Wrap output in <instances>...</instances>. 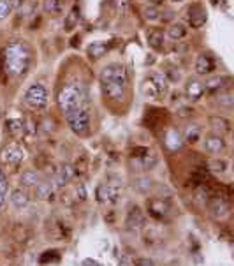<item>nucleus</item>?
Wrapping results in <instances>:
<instances>
[{"label":"nucleus","instance_id":"1","mask_svg":"<svg viewBox=\"0 0 234 266\" xmlns=\"http://www.w3.org/2000/svg\"><path fill=\"white\" fill-rule=\"evenodd\" d=\"M32 60L30 48L25 43H11L5 46L4 55H2V64H4V71L9 76L16 78L21 76L28 71Z\"/></svg>","mask_w":234,"mask_h":266},{"label":"nucleus","instance_id":"2","mask_svg":"<svg viewBox=\"0 0 234 266\" xmlns=\"http://www.w3.org/2000/svg\"><path fill=\"white\" fill-rule=\"evenodd\" d=\"M88 99V93L81 83H69V85H64L58 90L57 95V104L60 108V111L64 115L74 111V109H79L84 106Z\"/></svg>","mask_w":234,"mask_h":266},{"label":"nucleus","instance_id":"3","mask_svg":"<svg viewBox=\"0 0 234 266\" xmlns=\"http://www.w3.org/2000/svg\"><path fill=\"white\" fill-rule=\"evenodd\" d=\"M141 93L146 99H160L167 93V78L164 74L154 73L146 76L141 83Z\"/></svg>","mask_w":234,"mask_h":266},{"label":"nucleus","instance_id":"4","mask_svg":"<svg viewBox=\"0 0 234 266\" xmlns=\"http://www.w3.org/2000/svg\"><path fill=\"white\" fill-rule=\"evenodd\" d=\"M66 120H67V125H69V129L74 132V134H78V136L88 134V131H90V115H88V111H86L84 108L74 109V111L67 113Z\"/></svg>","mask_w":234,"mask_h":266},{"label":"nucleus","instance_id":"5","mask_svg":"<svg viewBox=\"0 0 234 266\" xmlns=\"http://www.w3.org/2000/svg\"><path fill=\"white\" fill-rule=\"evenodd\" d=\"M100 85L106 83H122V85H129V74H127L125 67L120 64H109L106 66L99 74Z\"/></svg>","mask_w":234,"mask_h":266},{"label":"nucleus","instance_id":"6","mask_svg":"<svg viewBox=\"0 0 234 266\" xmlns=\"http://www.w3.org/2000/svg\"><path fill=\"white\" fill-rule=\"evenodd\" d=\"M25 102L34 109H42L48 106V89L42 83H34L25 92Z\"/></svg>","mask_w":234,"mask_h":266},{"label":"nucleus","instance_id":"7","mask_svg":"<svg viewBox=\"0 0 234 266\" xmlns=\"http://www.w3.org/2000/svg\"><path fill=\"white\" fill-rule=\"evenodd\" d=\"M95 197L99 203H116L120 197V187L111 185V183H102V185L97 187L95 190Z\"/></svg>","mask_w":234,"mask_h":266},{"label":"nucleus","instance_id":"8","mask_svg":"<svg viewBox=\"0 0 234 266\" xmlns=\"http://www.w3.org/2000/svg\"><path fill=\"white\" fill-rule=\"evenodd\" d=\"M194 69H196V73L199 74V76H206V74L215 73V69H217L215 58L211 57V55H208V53H201L199 57H197Z\"/></svg>","mask_w":234,"mask_h":266},{"label":"nucleus","instance_id":"9","mask_svg":"<svg viewBox=\"0 0 234 266\" xmlns=\"http://www.w3.org/2000/svg\"><path fill=\"white\" fill-rule=\"evenodd\" d=\"M208 21V12L203 5L196 4L188 9V23L192 28H203Z\"/></svg>","mask_w":234,"mask_h":266},{"label":"nucleus","instance_id":"10","mask_svg":"<svg viewBox=\"0 0 234 266\" xmlns=\"http://www.w3.org/2000/svg\"><path fill=\"white\" fill-rule=\"evenodd\" d=\"M164 143H165V147H167L171 152L181 150V148H183V145H185L183 136H181L180 132H178V129H174V127H169L167 131H165Z\"/></svg>","mask_w":234,"mask_h":266},{"label":"nucleus","instance_id":"11","mask_svg":"<svg viewBox=\"0 0 234 266\" xmlns=\"http://www.w3.org/2000/svg\"><path fill=\"white\" fill-rule=\"evenodd\" d=\"M74 177H76V173H74V168L71 166V164H62L60 170L55 171V175H53L55 187H66Z\"/></svg>","mask_w":234,"mask_h":266},{"label":"nucleus","instance_id":"12","mask_svg":"<svg viewBox=\"0 0 234 266\" xmlns=\"http://www.w3.org/2000/svg\"><path fill=\"white\" fill-rule=\"evenodd\" d=\"M203 147H204V150L210 152V154H220V152L226 150L227 143L220 134H210L204 138Z\"/></svg>","mask_w":234,"mask_h":266},{"label":"nucleus","instance_id":"13","mask_svg":"<svg viewBox=\"0 0 234 266\" xmlns=\"http://www.w3.org/2000/svg\"><path fill=\"white\" fill-rule=\"evenodd\" d=\"M148 213L157 219H164L165 215L171 213V204L167 203L165 199H150L148 201Z\"/></svg>","mask_w":234,"mask_h":266},{"label":"nucleus","instance_id":"14","mask_svg":"<svg viewBox=\"0 0 234 266\" xmlns=\"http://www.w3.org/2000/svg\"><path fill=\"white\" fill-rule=\"evenodd\" d=\"M210 213L215 217V219H219V220L227 219V217H229V213H231L229 203H227V201H224L222 197H215V199L210 203Z\"/></svg>","mask_w":234,"mask_h":266},{"label":"nucleus","instance_id":"15","mask_svg":"<svg viewBox=\"0 0 234 266\" xmlns=\"http://www.w3.org/2000/svg\"><path fill=\"white\" fill-rule=\"evenodd\" d=\"M185 95L192 100H199L204 95V83H201L199 80H188L185 83Z\"/></svg>","mask_w":234,"mask_h":266},{"label":"nucleus","instance_id":"16","mask_svg":"<svg viewBox=\"0 0 234 266\" xmlns=\"http://www.w3.org/2000/svg\"><path fill=\"white\" fill-rule=\"evenodd\" d=\"M127 87H129V85H122V83H106V85H102V90H104V93L109 97V99L122 100L123 97H125Z\"/></svg>","mask_w":234,"mask_h":266},{"label":"nucleus","instance_id":"17","mask_svg":"<svg viewBox=\"0 0 234 266\" xmlns=\"http://www.w3.org/2000/svg\"><path fill=\"white\" fill-rule=\"evenodd\" d=\"M55 190V183L53 180H39L37 185H35V197L37 199H50L53 196Z\"/></svg>","mask_w":234,"mask_h":266},{"label":"nucleus","instance_id":"18","mask_svg":"<svg viewBox=\"0 0 234 266\" xmlns=\"http://www.w3.org/2000/svg\"><path fill=\"white\" fill-rule=\"evenodd\" d=\"M143 224H145V217H143L141 210H139L138 206H132V208L129 210V213H127L125 226L129 229H138V228H141Z\"/></svg>","mask_w":234,"mask_h":266},{"label":"nucleus","instance_id":"19","mask_svg":"<svg viewBox=\"0 0 234 266\" xmlns=\"http://www.w3.org/2000/svg\"><path fill=\"white\" fill-rule=\"evenodd\" d=\"M11 203L14 208L18 210H23L28 206V203H30V196H28L27 190L23 189H14L11 192Z\"/></svg>","mask_w":234,"mask_h":266},{"label":"nucleus","instance_id":"20","mask_svg":"<svg viewBox=\"0 0 234 266\" xmlns=\"http://www.w3.org/2000/svg\"><path fill=\"white\" fill-rule=\"evenodd\" d=\"M229 78L227 76H220V78H213V80H208L204 83V92H210V93H219L222 92L224 87L229 83Z\"/></svg>","mask_w":234,"mask_h":266},{"label":"nucleus","instance_id":"21","mask_svg":"<svg viewBox=\"0 0 234 266\" xmlns=\"http://www.w3.org/2000/svg\"><path fill=\"white\" fill-rule=\"evenodd\" d=\"M2 159L5 162H9V164H19L25 159V152L21 148H14V147L5 148L4 154H2Z\"/></svg>","mask_w":234,"mask_h":266},{"label":"nucleus","instance_id":"22","mask_svg":"<svg viewBox=\"0 0 234 266\" xmlns=\"http://www.w3.org/2000/svg\"><path fill=\"white\" fill-rule=\"evenodd\" d=\"M210 125H211V129H213V131L220 132V134H227V132H231L229 120L224 118V116H220V115L211 116V118H210Z\"/></svg>","mask_w":234,"mask_h":266},{"label":"nucleus","instance_id":"23","mask_svg":"<svg viewBox=\"0 0 234 266\" xmlns=\"http://www.w3.org/2000/svg\"><path fill=\"white\" fill-rule=\"evenodd\" d=\"M146 39H148V44H150L154 50H158V51L164 50V32H162V30L154 28V30L148 32Z\"/></svg>","mask_w":234,"mask_h":266},{"label":"nucleus","instance_id":"24","mask_svg":"<svg viewBox=\"0 0 234 266\" xmlns=\"http://www.w3.org/2000/svg\"><path fill=\"white\" fill-rule=\"evenodd\" d=\"M187 27H185L183 23H180V21H174V23H171V27L167 28V37L173 39V41H181V39L187 35Z\"/></svg>","mask_w":234,"mask_h":266},{"label":"nucleus","instance_id":"25","mask_svg":"<svg viewBox=\"0 0 234 266\" xmlns=\"http://www.w3.org/2000/svg\"><path fill=\"white\" fill-rule=\"evenodd\" d=\"M108 50H109L108 43H92L86 51H88V57L92 60H99V58H102L104 55L108 53Z\"/></svg>","mask_w":234,"mask_h":266},{"label":"nucleus","instance_id":"26","mask_svg":"<svg viewBox=\"0 0 234 266\" xmlns=\"http://www.w3.org/2000/svg\"><path fill=\"white\" fill-rule=\"evenodd\" d=\"M41 180V175L34 170H27L21 173V178H19V183L23 187H35L37 185V181Z\"/></svg>","mask_w":234,"mask_h":266},{"label":"nucleus","instance_id":"27","mask_svg":"<svg viewBox=\"0 0 234 266\" xmlns=\"http://www.w3.org/2000/svg\"><path fill=\"white\" fill-rule=\"evenodd\" d=\"M42 9L48 14H62V11H64V0H42Z\"/></svg>","mask_w":234,"mask_h":266},{"label":"nucleus","instance_id":"28","mask_svg":"<svg viewBox=\"0 0 234 266\" xmlns=\"http://www.w3.org/2000/svg\"><path fill=\"white\" fill-rule=\"evenodd\" d=\"M78 23H79V9L74 5V7L67 12L66 19H64V28H66L67 32H71L73 28H76Z\"/></svg>","mask_w":234,"mask_h":266},{"label":"nucleus","instance_id":"29","mask_svg":"<svg viewBox=\"0 0 234 266\" xmlns=\"http://www.w3.org/2000/svg\"><path fill=\"white\" fill-rule=\"evenodd\" d=\"M201 139V129L197 125H187L183 131V141L188 145H194Z\"/></svg>","mask_w":234,"mask_h":266},{"label":"nucleus","instance_id":"30","mask_svg":"<svg viewBox=\"0 0 234 266\" xmlns=\"http://www.w3.org/2000/svg\"><path fill=\"white\" fill-rule=\"evenodd\" d=\"M217 102H219L220 106H224V108L231 109L234 106V97L231 92H219V95H217Z\"/></svg>","mask_w":234,"mask_h":266},{"label":"nucleus","instance_id":"31","mask_svg":"<svg viewBox=\"0 0 234 266\" xmlns=\"http://www.w3.org/2000/svg\"><path fill=\"white\" fill-rule=\"evenodd\" d=\"M7 190H9V181L7 177L2 170H0V206L5 203V197H7Z\"/></svg>","mask_w":234,"mask_h":266},{"label":"nucleus","instance_id":"32","mask_svg":"<svg viewBox=\"0 0 234 266\" xmlns=\"http://www.w3.org/2000/svg\"><path fill=\"white\" fill-rule=\"evenodd\" d=\"M143 16H145L146 21H158L160 19V11L155 5H148V7L143 9Z\"/></svg>","mask_w":234,"mask_h":266},{"label":"nucleus","instance_id":"33","mask_svg":"<svg viewBox=\"0 0 234 266\" xmlns=\"http://www.w3.org/2000/svg\"><path fill=\"white\" fill-rule=\"evenodd\" d=\"M132 187H134L136 190H139V192H148V190L152 189V180L150 178H136V180L132 181Z\"/></svg>","mask_w":234,"mask_h":266},{"label":"nucleus","instance_id":"34","mask_svg":"<svg viewBox=\"0 0 234 266\" xmlns=\"http://www.w3.org/2000/svg\"><path fill=\"white\" fill-rule=\"evenodd\" d=\"M12 11V5L9 0H0V19H5L9 18V14H11Z\"/></svg>","mask_w":234,"mask_h":266},{"label":"nucleus","instance_id":"35","mask_svg":"<svg viewBox=\"0 0 234 266\" xmlns=\"http://www.w3.org/2000/svg\"><path fill=\"white\" fill-rule=\"evenodd\" d=\"M226 168H227L226 161H211L210 162V171H213V173H224Z\"/></svg>","mask_w":234,"mask_h":266},{"label":"nucleus","instance_id":"36","mask_svg":"<svg viewBox=\"0 0 234 266\" xmlns=\"http://www.w3.org/2000/svg\"><path fill=\"white\" fill-rule=\"evenodd\" d=\"M7 129L11 132L23 131V122L21 120H7Z\"/></svg>","mask_w":234,"mask_h":266},{"label":"nucleus","instance_id":"37","mask_svg":"<svg viewBox=\"0 0 234 266\" xmlns=\"http://www.w3.org/2000/svg\"><path fill=\"white\" fill-rule=\"evenodd\" d=\"M196 199L197 201H208L210 199V192H208L206 187H199V189L196 190Z\"/></svg>","mask_w":234,"mask_h":266},{"label":"nucleus","instance_id":"38","mask_svg":"<svg viewBox=\"0 0 234 266\" xmlns=\"http://www.w3.org/2000/svg\"><path fill=\"white\" fill-rule=\"evenodd\" d=\"M134 265L152 266V265H155V261H154V259H136V261H134Z\"/></svg>","mask_w":234,"mask_h":266},{"label":"nucleus","instance_id":"39","mask_svg":"<svg viewBox=\"0 0 234 266\" xmlns=\"http://www.w3.org/2000/svg\"><path fill=\"white\" fill-rule=\"evenodd\" d=\"M83 265H84V266H88V265H90V266H99L100 263L97 261V259H84Z\"/></svg>","mask_w":234,"mask_h":266},{"label":"nucleus","instance_id":"40","mask_svg":"<svg viewBox=\"0 0 234 266\" xmlns=\"http://www.w3.org/2000/svg\"><path fill=\"white\" fill-rule=\"evenodd\" d=\"M148 2H150L152 5H155V7H158V5H162L165 2V0H148Z\"/></svg>","mask_w":234,"mask_h":266},{"label":"nucleus","instance_id":"41","mask_svg":"<svg viewBox=\"0 0 234 266\" xmlns=\"http://www.w3.org/2000/svg\"><path fill=\"white\" fill-rule=\"evenodd\" d=\"M211 4H219V0H210Z\"/></svg>","mask_w":234,"mask_h":266},{"label":"nucleus","instance_id":"42","mask_svg":"<svg viewBox=\"0 0 234 266\" xmlns=\"http://www.w3.org/2000/svg\"><path fill=\"white\" fill-rule=\"evenodd\" d=\"M173 2H181V0H173Z\"/></svg>","mask_w":234,"mask_h":266}]
</instances>
